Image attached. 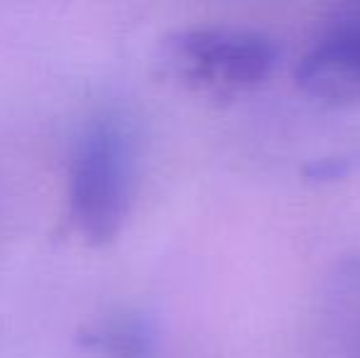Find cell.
<instances>
[{"label": "cell", "instance_id": "obj_2", "mask_svg": "<svg viewBox=\"0 0 360 358\" xmlns=\"http://www.w3.org/2000/svg\"><path fill=\"white\" fill-rule=\"evenodd\" d=\"M162 62L186 87L231 98L267 82L277 64V47L250 30L194 27L167 39Z\"/></svg>", "mask_w": 360, "mask_h": 358}, {"label": "cell", "instance_id": "obj_4", "mask_svg": "<svg viewBox=\"0 0 360 358\" xmlns=\"http://www.w3.org/2000/svg\"><path fill=\"white\" fill-rule=\"evenodd\" d=\"M91 344L113 358H145L150 349V331L135 319L110 321L96 331Z\"/></svg>", "mask_w": 360, "mask_h": 358}, {"label": "cell", "instance_id": "obj_3", "mask_svg": "<svg viewBox=\"0 0 360 358\" xmlns=\"http://www.w3.org/2000/svg\"><path fill=\"white\" fill-rule=\"evenodd\" d=\"M294 77L304 94L323 103L360 101V0L348 3L343 15L304 54Z\"/></svg>", "mask_w": 360, "mask_h": 358}, {"label": "cell", "instance_id": "obj_5", "mask_svg": "<svg viewBox=\"0 0 360 358\" xmlns=\"http://www.w3.org/2000/svg\"><path fill=\"white\" fill-rule=\"evenodd\" d=\"M348 170H351V162L346 158H331V160H319V162L309 165L307 167V177L309 179H338L346 177Z\"/></svg>", "mask_w": 360, "mask_h": 358}, {"label": "cell", "instance_id": "obj_1", "mask_svg": "<svg viewBox=\"0 0 360 358\" xmlns=\"http://www.w3.org/2000/svg\"><path fill=\"white\" fill-rule=\"evenodd\" d=\"M135 153L118 120L101 118L79 138L69 167V214L89 243L115 241L133 201Z\"/></svg>", "mask_w": 360, "mask_h": 358}]
</instances>
